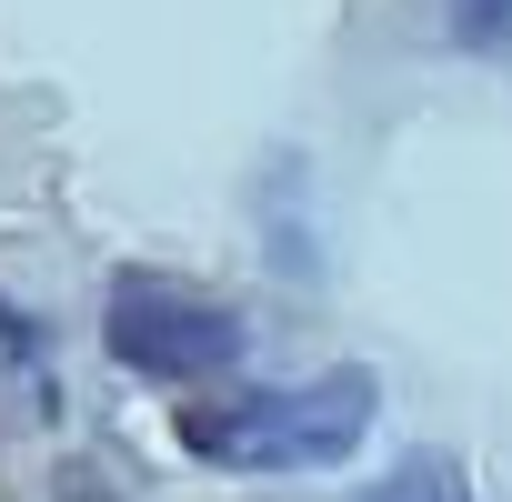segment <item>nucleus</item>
<instances>
[{
    "mask_svg": "<svg viewBox=\"0 0 512 502\" xmlns=\"http://www.w3.org/2000/svg\"><path fill=\"white\" fill-rule=\"evenodd\" d=\"M362 502H472V492H462V472H452V462H432V452H422V462L382 472V482H372Z\"/></svg>",
    "mask_w": 512,
    "mask_h": 502,
    "instance_id": "3",
    "label": "nucleus"
},
{
    "mask_svg": "<svg viewBox=\"0 0 512 502\" xmlns=\"http://www.w3.org/2000/svg\"><path fill=\"white\" fill-rule=\"evenodd\" d=\"M382 412V382L372 372H312V382H282V392H241V402H201L181 412V442L221 472H332L362 452Z\"/></svg>",
    "mask_w": 512,
    "mask_h": 502,
    "instance_id": "1",
    "label": "nucleus"
},
{
    "mask_svg": "<svg viewBox=\"0 0 512 502\" xmlns=\"http://www.w3.org/2000/svg\"><path fill=\"white\" fill-rule=\"evenodd\" d=\"M241 352H251V332L211 292H181V282H121L111 292V362H131L151 382H221Z\"/></svg>",
    "mask_w": 512,
    "mask_h": 502,
    "instance_id": "2",
    "label": "nucleus"
},
{
    "mask_svg": "<svg viewBox=\"0 0 512 502\" xmlns=\"http://www.w3.org/2000/svg\"><path fill=\"white\" fill-rule=\"evenodd\" d=\"M502 11H512V0H462V31H492Z\"/></svg>",
    "mask_w": 512,
    "mask_h": 502,
    "instance_id": "4",
    "label": "nucleus"
}]
</instances>
